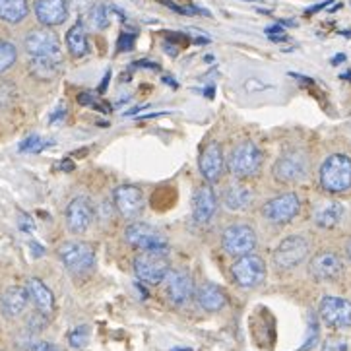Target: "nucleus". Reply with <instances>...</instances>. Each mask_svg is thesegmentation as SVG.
Instances as JSON below:
<instances>
[{"label": "nucleus", "mask_w": 351, "mask_h": 351, "mask_svg": "<svg viewBox=\"0 0 351 351\" xmlns=\"http://www.w3.org/2000/svg\"><path fill=\"white\" fill-rule=\"evenodd\" d=\"M320 184L324 191L340 194L351 189V159L343 154H334L320 165Z\"/></svg>", "instance_id": "1"}, {"label": "nucleus", "mask_w": 351, "mask_h": 351, "mask_svg": "<svg viewBox=\"0 0 351 351\" xmlns=\"http://www.w3.org/2000/svg\"><path fill=\"white\" fill-rule=\"evenodd\" d=\"M169 270L167 250H142L134 258V274L140 282L147 283V285L163 283Z\"/></svg>", "instance_id": "2"}, {"label": "nucleus", "mask_w": 351, "mask_h": 351, "mask_svg": "<svg viewBox=\"0 0 351 351\" xmlns=\"http://www.w3.org/2000/svg\"><path fill=\"white\" fill-rule=\"evenodd\" d=\"M58 258L74 276L90 274L95 266V249L84 241H66L58 247Z\"/></svg>", "instance_id": "3"}, {"label": "nucleus", "mask_w": 351, "mask_h": 351, "mask_svg": "<svg viewBox=\"0 0 351 351\" xmlns=\"http://www.w3.org/2000/svg\"><path fill=\"white\" fill-rule=\"evenodd\" d=\"M262 167V152L254 142H241L227 159V169L235 179L254 177Z\"/></svg>", "instance_id": "4"}, {"label": "nucleus", "mask_w": 351, "mask_h": 351, "mask_svg": "<svg viewBox=\"0 0 351 351\" xmlns=\"http://www.w3.org/2000/svg\"><path fill=\"white\" fill-rule=\"evenodd\" d=\"M308 156L303 149H287L274 163V177L276 181L285 182V184H295V182L305 181L308 177Z\"/></svg>", "instance_id": "5"}, {"label": "nucleus", "mask_w": 351, "mask_h": 351, "mask_svg": "<svg viewBox=\"0 0 351 351\" xmlns=\"http://www.w3.org/2000/svg\"><path fill=\"white\" fill-rule=\"evenodd\" d=\"M231 276L243 289H254L264 282L266 278V262L258 254L250 252L245 256H239L231 266Z\"/></svg>", "instance_id": "6"}, {"label": "nucleus", "mask_w": 351, "mask_h": 351, "mask_svg": "<svg viewBox=\"0 0 351 351\" xmlns=\"http://www.w3.org/2000/svg\"><path fill=\"white\" fill-rule=\"evenodd\" d=\"M311 245L303 235L285 237L274 250V264L280 270H293L308 256Z\"/></svg>", "instance_id": "7"}, {"label": "nucleus", "mask_w": 351, "mask_h": 351, "mask_svg": "<svg viewBox=\"0 0 351 351\" xmlns=\"http://www.w3.org/2000/svg\"><path fill=\"white\" fill-rule=\"evenodd\" d=\"M125 241L140 250H167V237L152 223H130L125 229Z\"/></svg>", "instance_id": "8"}, {"label": "nucleus", "mask_w": 351, "mask_h": 351, "mask_svg": "<svg viewBox=\"0 0 351 351\" xmlns=\"http://www.w3.org/2000/svg\"><path fill=\"white\" fill-rule=\"evenodd\" d=\"M256 243H258L256 233L247 223H233V226L227 227L226 231H223V235H221L223 250H226L227 254L237 256V258L239 256H245V254L254 252Z\"/></svg>", "instance_id": "9"}, {"label": "nucleus", "mask_w": 351, "mask_h": 351, "mask_svg": "<svg viewBox=\"0 0 351 351\" xmlns=\"http://www.w3.org/2000/svg\"><path fill=\"white\" fill-rule=\"evenodd\" d=\"M301 210V200L295 193H285L268 200L262 206V215L276 226H285L293 219Z\"/></svg>", "instance_id": "10"}, {"label": "nucleus", "mask_w": 351, "mask_h": 351, "mask_svg": "<svg viewBox=\"0 0 351 351\" xmlns=\"http://www.w3.org/2000/svg\"><path fill=\"white\" fill-rule=\"evenodd\" d=\"M318 315L330 328H351V301H348V299L326 295L320 301Z\"/></svg>", "instance_id": "11"}, {"label": "nucleus", "mask_w": 351, "mask_h": 351, "mask_svg": "<svg viewBox=\"0 0 351 351\" xmlns=\"http://www.w3.org/2000/svg\"><path fill=\"white\" fill-rule=\"evenodd\" d=\"M25 51L29 57H58L60 55V41L58 35L49 27H39L25 35Z\"/></svg>", "instance_id": "12"}, {"label": "nucleus", "mask_w": 351, "mask_h": 351, "mask_svg": "<svg viewBox=\"0 0 351 351\" xmlns=\"http://www.w3.org/2000/svg\"><path fill=\"white\" fill-rule=\"evenodd\" d=\"M117 212L125 219H136L144 212V194L134 184H121L113 191Z\"/></svg>", "instance_id": "13"}, {"label": "nucleus", "mask_w": 351, "mask_h": 351, "mask_svg": "<svg viewBox=\"0 0 351 351\" xmlns=\"http://www.w3.org/2000/svg\"><path fill=\"white\" fill-rule=\"evenodd\" d=\"M163 283H165V293H167L173 305H186L194 297L193 278H191V274H186L184 270H169Z\"/></svg>", "instance_id": "14"}, {"label": "nucleus", "mask_w": 351, "mask_h": 351, "mask_svg": "<svg viewBox=\"0 0 351 351\" xmlns=\"http://www.w3.org/2000/svg\"><path fill=\"white\" fill-rule=\"evenodd\" d=\"M308 272L318 282H334L343 272V262L336 252L322 250L313 256V261L308 264Z\"/></svg>", "instance_id": "15"}, {"label": "nucleus", "mask_w": 351, "mask_h": 351, "mask_svg": "<svg viewBox=\"0 0 351 351\" xmlns=\"http://www.w3.org/2000/svg\"><path fill=\"white\" fill-rule=\"evenodd\" d=\"M93 221V206L88 196H76L66 208V227L72 233L82 235L90 229Z\"/></svg>", "instance_id": "16"}, {"label": "nucleus", "mask_w": 351, "mask_h": 351, "mask_svg": "<svg viewBox=\"0 0 351 351\" xmlns=\"http://www.w3.org/2000/svg\"><path fill=\"white\" fill-rule=\"evenodd\" d=\"M198 167H200V173L206 179V182H217L223 175V169H226V158H223V152L219 144H208V146L202 149V156H200V161H198Z\"/></svg>", "instance_id": "17"}, {"label": "nucleus", "mask_w": 351, "mask_h": 351, "mask_svg": "<svg viewBox=\"0 0 351 351\" xmlns=\"http://www.w3.org/2000/svg\"><path fill=\"white\" fill-rule=\"evenodd\" d=\"M34 12L45 27H55L66 22L69 2L66 0H35Z\"/></svg>", "instance_id": "18"}, {"label": "nucleus", "mask_w": 351, "mask_h": 351, "mask_svg": "<svg viewBox=\"0 0 351 351\" xmlns=\"http://www.w3.org/2000/svg\"><path fill=\"white\" fill-rule=\"evenodd\" d=\"M215 210H217V196H215L214 189L210 186V182L200 184L193 198V215L196 223L206 226L214 217Z\"/></svg>", "instance_id": "19"}, {"label": "nucleus", "mask_w": 351, "mask_h": 351, "mask_svg": "<svg viewBox=\"0 0 351 351\" xmlns=\"http://www.w3.org/2000/svg\"><path fill=\"white\" fill-rule=\"evenodd\" d=\"M29 301V293L25 287L12 285L0 295V313L6 318H16L22 315Z\"/></svg>", "instance_id": "20"}, {"label": "nucleus", "mask_w": 351, "mask_h": 351, "mask_svg": "<svg viewBox=\"0 0 351 351\" xmlns=\"http://www.w3.org/2000/svg\"><path fill=\"white\" fill-rule=\"evenodd\" d=\"M25 289H27L29 299L34 301V305L37 306V311H39L41 315L49 317V315L55 311V295H53V291H51L39 278H29Z\"/></svg>", "instance_id": "21"}, {"label": "nucleus", "mask_w": 351, "mask_h": 351, "mask_svg": "<svg viewBox=\"0 0 351 351\" xmlns=\"http://www.w3.org/2000/svg\"><path fill=\"white\" fill-rule=\"evenodd\" d=\"M196 303L206 313H217V311H221L227 305L226 291L219 285L208 282L198 287V291H196Z\"/></svg>", "instance_id": "22"}, {"label": "nucleus", "mask_w": 351, "mask_h": 351, "mask_svg": "<svg viewBox=\"0 0 351 351\" xmlns=\"http://www.w3.org/2000/svg\"><path fill=\"white\" fill-rule=\"evenodd\" d=\"M252 204V191L249 186L235 182V184H229L223 193V206H226L229 212H245L249 210Z\"/></svg>", "instance_id": "23"}, {"label": "nucleus", "mask_w": 351, "mask_h": 351, "mask_svg": "<svg viewBox=\"0 0 351 351\" xmlns=\"http://www.w3.org/2000/svg\"><path fill=\"white\" fill-rule=\"evenodd\" d=\"M343 214H346L343 204L330 200V202H324V204H320L315 210V223L318 227H322V229H332V227H336L340 223Z\"/></svg>", "instance_id": "24"}, {"label": "nucleus", "mask_w": 351, "mask_h": 351, "mask_svg": "<svg viewBox=\"0 0 351 351\" xmlns=\"http://www.w3.org/2000/svg\"><path fill=\"white\" fill-rule=\"evenodd\" d=\"M66 47H69V53L74 58L86 57L90 53V41H88V32L84 27V22L80 20L76 22L66 34Z\"/></svg>", "instance_id": "25"}, {"label": "nucleus", "mask_w": 351, "mask_h": 351, "mask_svg": "<svg viewBox=\"0 0 351 351\" xmlns=\"http://www.w3.org/2000/svg\"><path fill=\"white\" fill-rule=\"evenodd\" d=\"M29 72L34 74V78L41 82L57 78L60 72V55L58 57H32Z\"/></svg>", "instance_id": "26"}, {"label": "nucleus", "mask_w": 351, "mask_h": 351, "mask_svg": "<svg viewBox=\"0 0 351 351\" xmlns=\"http://www.w3.org/2000/svg\"><path fill=\"white\" fill-rule=\"evenodd\" d=\"M29 12L27 0H0V20L6 23H20Z\"/></svg>", "instance_id": "27"}, {"label": "nucleus", "mask_w": 351, "mask_h": 351, "mask_svg": "<svg viewBox=\"0 0 351 351\" xmlns=\"http://www.w3.org/2000/svg\"><path fill=\"white\" fill-rule=\"evenodd\" d=\"M88 22L93 29H105L109 27L111 18H109V8L105 4H93L88 12Z\"/></svg>", "instance_id": "28"}, {"label": "nucleus", "mask_w": 351, "mask_h": 351, "mask_svg": "<svg viewBox=\"0 0 351 351\" xmlns=\"http://www.w3.org/2000/svg\"><path fill=\"white\" fill-rule=\"evenodd\" d=\"M18 58V49L12 41H6V39H0V74L10 70L14 66Z\"/></svg>", "instance_id": "29"}, {"label": "nucleus", "mask_w": 351, "mask_h": 351, "mask_svg": "<svg viewBox=\"0 0 351 351\" xmlns=\"http://www.w3.org/2000/svg\"><path fill=\"white\" fill-rule=\"evenodd\" d=\"M91 338V332L88 326H76V328L72 330L69 334V343L70 348H74V350H82V348H86L88 343H90Z\"/></svg>", "instance_id": "30"}, {"label": "nucleus", "mask_w": 351, "mask_h": 351, "mask_svg": "<svg viewBox=\"0 0 351 351\" xmlns=\"http://www.w3.org/2000/svg\"><path fill=\"white\" fill-rule=\"evenodd\" d=\"M322 351H350V343L343 338H328L322 343Z\"/></svg>", "instance_id": "31"}, {"label": "nucleus", "mask_w": 351, "mask_h": 351, "mask_svg": "<svg viewBox=\"0 0 351 351\" xmlns=\"http://www.w3.org/2000/svg\"><path fill=\"white\" fill-rule=\"evenodd\" d=\"M45 147V144L41 142L39 136H29L27 140H23L20 144V152H29V154H35V152H41Z\"/></svg>", "instance_id": "32"}, {"label": "nucleus", "mask_w": 351, "mask_h": 351, "mask_svg": "<svg viewBox=\"0 0 351 351\" xmlns=\"http://www.w3.org/2000/svg\"><path fill=\"white\" fill-rule=\"evenodd\" d=\"M132 47H134V35L121 34L119 43H117V51L119 53H126V51H132Z\"/></svg>", "instance_id": "33"}, {"label": "nucleus", "mask_w": 351, "mask_h": 351, "mask_svg": "<svg viewBox=\"0 0 351 351\" xmlns=\"http://www.w3.org/2000/svg\"><path fill=\"white\" fill-rule=\"evenodd\" d=\"M78 101H80V105H88V107H95V109H101L99 101H95V99H93V95H90V93H80Z\"/></svg>", "instance_id": "34"}, {"label": "nucleus", "mask_w": 351, "mask_h": 351, "mask_svg": "<svg viewBox=\"0 0 351 351\" xmlns=\"http://www.w3.org/2000/svg\"><path fill=\"white\" fill-rule=\"evenodd\" d=\"M20 229L22 231H34V219L27 214H20Z\"/></svg>", "instance_id": "35"}, {"label": "nucleus", "mask_w": 351, "mask_h": 351, "mask_svg": "<svg viewBox=\"0 0 351 351\" xmlns=\"http://www.w3.org/2000/svg\"><path fill=\"white\" fill-rule=\"evenodd\" d=\"M34 351H60L57 346H53V343H49V341H39V343H35Z\"/></svg>", "instance_id": "36"}, {"label": "nucleus", "mask_w": 351, "mask_h": 351, "mask_svg": "<svg viewBox=\"0 0 351 351\" xmlns=\"http://www.w3.org/2000/svg\"><path fill=\"white\" fill-rule=\"evenodd\" d=\"M64 113H66V109H64V107L60 105L57 111L53 113V117H51V123H57V121H62V119H64Z\"/></svg>", "instance_id": "37"}, {"label": "nucleus", "mask_w": 351, "mask_h": 351, "mask_svg": "<svg viewBox=\"0 0 351 351\" xmlns=\"http://www.w3.org/2000/svg\"><path fill=\"white\" fill-rule=\"evenodd\" d=\"M109 78H111V72H107V74H105V78H103V82H101V88H99V91H105L107 90V84H109Z\"/></svg>", "instance_id": "38"}, {"label": "nucleus", "mask_w": 351, "mask_h": 351, "mask_svg": "<svg viewBox=\"0 0 351 351\" xmlns=\"http://www.w3.org/2000/svg\"><path fill=\"white\" fill-rule=\"evenodd\" d=\"M32 249H34L35 256H41V254H43V252H45V250L41 249V247H39V245H35V243H32Z\"/></svg>", "instance_id": "39"}, {"label": "nucleus", "mask_w": 351, "mask_h": 351, "mask_svg": "<svg viewBox=\"0 0 351 351\" xmlns=\"http://www.w3.org/2000/svg\"><path fill=\"white\" fill-rule=\"evenodd\" d=\"M346 250H348V258L351 261V239H350V243H348V247H346Z\"/></svg>", "instance_id": "40"}, {"label": "nucleus", "mask_w": 351, "mask_h": 351, "mask_svg": "<svg viewBox=\"0 0 351 351\" xmlns=\"http://www.w3.org/2000/svg\"><path fill=\"white\" fill-rule=\"evenodd\" d=\"M245 2H256V0H245Z\"/></svg>", "instance_id": "41"}]
</instances>
